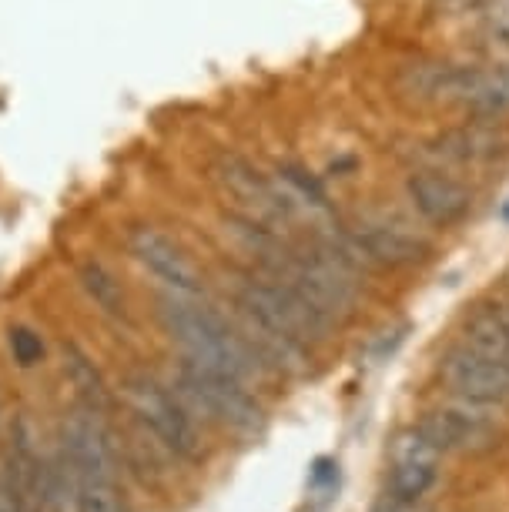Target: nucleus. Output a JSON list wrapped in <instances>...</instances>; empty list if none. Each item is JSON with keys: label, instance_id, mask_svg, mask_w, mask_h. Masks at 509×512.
<instances>
[{"label": "nucleus", "instance_id": "obj_10", "mask_svg": "<svg viewBox=\"0 0 509 512\" xmlns=\"http://www.w3.org/2000/svg\"><path fill=\"white\" fill-rule=\"evenodd\" d=\"M98 412H74L61 422V452L74 462L81 479H111L114 476V449L111 432L94 419Z\"/></svg>", "mask_w": 509, "mask_h": 512}, {"label": "nucleus", "instance_id": "obj_24", "mask_svg": "<svg viewBox=\"0 0 509 512\" xmlns=\"http://www.w3.org/2000/svg\"><path fill=\"white\" fill-rule=\"evenodd\" d=\"M506 369H509V362H506Z\"/></svg>", "mask_w": 509, "mask_h": 512}, {"label": "nucleus", "instance_id": "obj_5", "mask_svg": "<svg viewBox=\"0 0 509 512\" xmlns=\"http://www.w3.org/2000/svg\"><path fill=\"white\" fill-rule=\"evenodd\" d=\"M211 178L222 188L225 198H232V211L258 221V225L282 231L292 221V208L278 191L275 178H265L252 161L238 158V154H222L211 164Z\"/></svg>", "mask_w": 509, "mask_h": 512}, {"label": "nucleus", "instance_id": "obj_1", "mask_svg": "<svg viewBox=\"0 0 509 512\" xmlns=\"http://www.w3.org/2000/svg\"><path fill=\"white\" fill-rule=\"evenodd\" d=\"M158 318L165 332L181 345L185 359L205 365V369L225 372L238 382H252L268 372V365L252 349L242 328H235L215 308L195 305L191 295H161Z\"/></svg>", "mask_w": 509, "mask_h": 512}, {"label": "nucleus", "instance_id": "obj_7", "mask_svg": "<svg viewBox=\"0 0 509 512\" xmlns=\"http://www.w3.org/2000/svg\"><path fill=\"white\" fill-rule=\"evenodd\" d=\"M439 452L419 429H406L389 446V496L419 502L439 479Z\"/></svg>", "mask_w": 509, "mask_h": 512}, {"label": "nucleus", "instance_id": "obj_19", "mask_svg": "<svg viewBox=\"0 0 509 512\" xmlns=\"http://www.w3.org/2000/svg\"><path fill=\"white\" fill-rule=\"evenodd\" d=\"M489 4V31H493V37H499L503 44H509V0H486Z\"/></svg>", "mask_w": 509, "mask_h": 512}, {"label": "nucleus", "instance_id": "obj_14", "mask_svg": "<svg viewBox=\"0 0 509 512\" xmlns=\"http://www.w3.org/2000/svg\"><path fill=\"white\" fill-rule=\"evenodd\" d=\"M503 151V138L489 128L486 121H476L469 128H456V131H446L443 138L436 141V154H443L446 161H459V164H469V161H489Z\"/></svg>", "mask_w": 509, "mask_h": 512}, {"label": "nucleus", "instance_id": "obj_21", "mask_svg": "<svg viewBox=\"0 0 509 512\" xmlns=\"http://www.w3.org/2000/svg\"><path fill=\"white\" fill-rule=\"evenodd\" d=\"M486 0H432V14L439 17H459L466 11H476V7H483Z\"/></svg>", "mask_w": 509, "mask_h": 512}, {"label": "nucleus", "instance_id": "obj_9", "mask_svg": "<svg viewBox=\"0 0 509 512\" xmlns=\"http://www.w3.org/2000/svg\"><path fill=\"white\" fill-rule=\"evenodd\" d=\"M406 195L412 201V208L436 228L459 225L469 215V208H473V195L453 175H443L436 168L412 171L406 178Z\"/></svg>", "mask_w": 509, "mask_h": 512}, {"label": "nucleus", "instance_id": "obj_13", "mask_svg": "<svg viewBox=\"0 0 509 512\" xmlns=\"http://www.w3.org/2000/svg\"><path fill=\"white\" fill-rule=\"evenodd\" d=\"M61 359H64L67 382L74 385V392L81 395V402L88 405L91 412H98V415L101 412H111L114 395L108 389V382H104V375L98 372V365L88 359V352L78 349L74 342H67L64 352H61Z\"/></svg>", "mask_w": 509, "mask_h": 512}, {"label": "nucleus", "instance_id": "obj_20", "mask_svg": "<svg viewBox=\"0 0 509 512\" xmlns=\"http://www.w3.org/2000/svg\"><path fill=\"white\" fill-rule=\"evenodd\" d=\"M309 482H312V489H325V492L335 489V482H339V466H335L332 459H315Z\"/></svg>", "mask_w": 509, "mask_h": 512}, {"label": "nucleus", "instance_id": "obj_12", "mask_svg": "<svg viewBox=\"0 0 509 512\" xmlns=\"http://www.w3.org/2000/svg\"><path fill=\"white\" fill-rule=\"evenodd\" d=\"M463 111L473 121H499L509 114V64L473 67Z\"/></svg>", "mask_w": 509, "mask_h": 512}, {"label": "nucleus", "instance_id": "obj_18", "mask_svg": "<svg viewBox=\"0 0 509 512\" xmlns=\"http://www.w3.org/2000/svg\"><path fill=\"white\" fill-rule=\"evenodd\" d=\"M7 345H11V355L21 369H34V365L44 362V338L27 325H14L7 332Z\"/></svg>", "mask_w": 509, "mask_h": 512}, {"label": "nucleus", "instance_id": "obj_6", "mask_svg": "<svg viewBox=\"0 0 509 512\" xmlns=\"http://www.w3.org/2000/svg\"><path fill=\"white\" fill-rule=\"evenodd\" d=\"M128 248L138 262L148 268L151 275L161 278L171 292L178 295H198L205 288V278H201L198 265L185 255V248L178 241H171L165 231L151 228V225H138L128 231Z\"/></svg>", "mask_w": 509, "mask_h": 512}, {"label": "nucleus", "instance_id": "obj_3", "mask_svg": "<svg viewBox=\"0 0 509 512\" xmlns=\"http://www.w3.org/2000/svg\"><path fill=\"white\" fill-rule=\"evenodd\" d=\"M175 382L181 395L195 405L198 412H205L211 422H222L228 429L238 432H255L262 425V409L248 395L245 382L232 379L225 372L205 369V365L181 359L175 369Z\"/></svg>", "mask_w": 509, "mask_h": 512}, {"label": "nucleus", "instance_id": "obj_11", "mask_svg": "<svg viewBox=\"0 0 509 512\" xmlns=\"http://www.w3.org/2000/svg\"><path fill=\"white\" fill-rule=\"evenodd\" d=\"M419 432L439 452H483L493 446V425L466 405H439L422 415Z\"/></svg>", "mask_w": 509, "mask_h": 512}, {"label": "nucleus", "instance_id": "obj_23", "mask_svg": "<svg viewBox=\"0 0 509 512\" xmlns=\"http://www.w3.org/2000/svg\"><path fill=\"white\" fill-rule=\"evenodd\" d=\"M372 512H416V502H402V499L386 496L382 502H376V509Z\"/></svg>", "mask_w": 509, "mask_h": 512}, {"label": "nucleus", "instance_id": "obj_16", "mask_svg": "<svg viewBox=\"0 0 509 512\" xmlns=\"http://www.w3.org/2000/svg\"><path fill=\"white\" fill-rule=\"evenodd\" d=\"M466 345L479 355L493 362H509V332L503 328V322L496 318V312H479L473 322L466 325Z\"/></svg>", "mask_w": 509, "mask_h": 512}, {"label": "nucleus", "instance_id": "obj_17", "mask_svg": "<svg viewBox=\"0 0 509 512\" xmlns=\"http://www.w3.org/2000/svg\"><path fill=\"white\" fill-rule=\"evenodd\" d=\"M78 512H124V499L111 479H81Z\"/></svg>", "mask_w": 509, "mask_h": 512}, {"label": "nucleus", "instance_id": "obj_15", "mask_svg": "<svg viewBox=\"0 0 509 512\" xmlns=\"http://www.w3.org/2000/svg\"><path fill=\"white\" fill-rule=\"evenodd\" d=\"M78 278H81L84 292L94 298V305H98L104 315L118 318V322L128 318V298H124V288L101 262H84Z\"/></svg>", "mask_w": 509, "mask_h": 512}, {"label": "nucleus", "instance_id": "obj_4", "mask_svg": "<svg viewBox=\"0 0 509 512\" xmlns=\"http://www.w3.org/2000/svg\"><path fill=\"white\" fill-rule=\"evenodd\" d=\"M124 399H128L134 419L141 425H148L175 456L188 462L201 459V439H198L195 422H191L185 405H181L165 385L155 382L151 375H131V379L124 382Z\"/></svg>", "mask_w": 509, "mask_h": 512}, {"label": "nucleus", "instance_id": "obj_8", "mask_svg": "<svg viewBox=\"0 0 509 512\" xmlns=\"http://www.w3.org/2000/svg\"><path fill=\"white\" fill-rule=\"evenodd\" d=\"M443 379L459 399L476 405H503L509 402V369L503 362H493L486 355L473 352L469 345H459L446 355Z\"/></svg>", "mask_w": 509, "mask_h": 512}, {"label": "nucleus", "instance_id": "obj_22", "mask_svg": "<svg viewBox=\"0 0 509 512\" xmlns=\"http://www.w3.org/2000/svg\"><path fill=\"white\" fill-rule=\"evenodd\" d=\"M0 512H21V509H17V489H14L11 466L0 469Z\"/></svg>", "mask_w": 509, "mask_h": 512}, {"label": "nucleus", "instance_id": "obj_2", "mask_svg": "<svg viewBox=\"0 0 509 512\" xmlns=\"http://www.w3.org/2000/svg\"><path fill=\"white\" fill-rule=\"evenodd\" d=\"M355 272L359 268H409L429 255V245L386 218H366L325 238Z\"/></svg>", "mask_w": 509, "mask_h": 512}]
</instances>
